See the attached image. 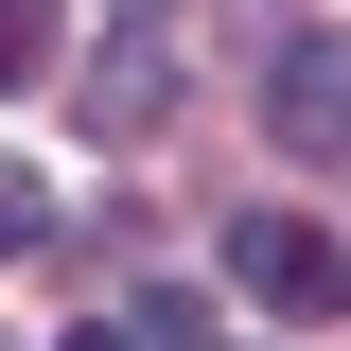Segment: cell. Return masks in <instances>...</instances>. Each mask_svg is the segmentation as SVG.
<instances>
[{
  "mask_svg": "<svg viewBox=\"0 0 351 351\" xmlns=\"http://www.w3.org/2000/svg\"><path fill=\"white\" fill-rule=\"evenodd\" d=\"M71 351H158V316H88V334H71Z\"/></svg>",
  "mask_w": 351,
  "mask_h": 351,
  "instance_id": "5",
  "label": "cell"
},
{
  "mask_svg": "<svg viewBox=\"0 0 351 351\" xmlns=\"http://www.w3.org/2000/svg\"><path fill=\"white\" fill-rule=\"evenodd\" d=\"M53 71V0H0V88H36Z\"/></svg>",
  "mask_w": 351,
  "mask_h": 351,
  "instance_id": "3",
  "label": "cell"
},
{
  "mask_svg": "<svg viewBox=\"0 0 351 351\" xmlns=\"http://www.w3.org/2000/svg\"><path fill=\"white\" fill-rule=\"evenodd\" d=\"M263 123H281V158H351V18H299L263 53Z\"/></svg>",
  "mask_w": 351,
  "mask_h": 351,
  "instance_id": "1",
  "label": "cell"
},
{
  "mask_svg": "<svg viewBox=\"0 0 351 351\" xmlns=\"http://www.w3.org/2000/svg\"><path fill=\"white\" fill-rule=\"evenodd\" d=\"M141 316H158V351H228V334H211L193 299H141Z\"/></svg>",
  "mask_w": 351,
  "mask_h": 351,
  "instance_id": "4",
  "label": "cell"
},
{
  "mask_svg": "<svg viewBox=\"0 0 351 351\" xmlns=\"http://www.w3.org/2000/svg\"><path fill=\"white\" fill-rule=\"evenodd\" d=\"M0 246H36V193H18V176H0Z\"/></svg>",
  "mask_w": 351,
  "mask_h": 351,
  "instance_id": "6",
  "label": "cell"
},
{
  "mask_svg": "<svg viewBox=\"0 0 351 351\" xmlns=\"http://www.w3.org/2000/svg\"><path fill=\"white\" fill-rule=\"evenodd\" d=\"M228 281H246L263 316H351V246L299 228V211H246V228H228Z\"/></svg>",
  "mask_w": 351,
  "mask_h": 351,
  "instance_id": "2",
  "label": "cell"
}]
</instances>
